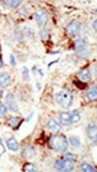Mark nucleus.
Returning <instances> with one entry per match:
<instances>
[{"instance_id":"nucleus-1","label":"nucleus","mask_w":97,"mask_h":172,"mask_svg":"<svg viewBox=\"0 0 97 172\" xmlns=\"http://www.w3.org/2000/svg\"><path fill=\"white\" fill-rule=\"evenodd\" d=\"M49 146L50 148L58 153H64L69 148V142L67 137L62 134H55L49 138Z\"/></svg>"},{"instance_id":"nucleus-2","label":"nucleus","mask_w":97,"mask_h":172,"mask_svg":"<svg viewBox=\"0 0 97 172\" xmlns=\"http://www.w3.org/2000/svg\"><path fill=\"white\" fill-rule=\"evenodd\" d=\"M75 158L72 154H66L62 158L56 160L55 162V168L59 171H66L70 172L74 169Z\"/></svg>"},{"instance_id":"nucleus-3","label":"nucleus","mask_w":97,"mask_h":172,"mask_svg":"<svg viewBox=\"0 0 97 172\" xmlns=\"http://www.w3.org/2000/svg\"><path fill=\"white\" fill-rule=\"evenodd\" d=\"M56 100L60 107L68 109L73 103V95L69 91H61L56 94Z\"/></svg>"},{"instance_id":"nucleus-4","label":"nucleus","mask_w":97,"mask_h":172,"mask_svg":"<svg viewBox=\"0 0 97 172\" xmlns=\"http://www.w3.org/2000/svg\"><path fill=\"white\" fill-rule=\"evenodd\" d=\"M74 48L76 54L82 58H86L89 54V49H88L87 43L84 41L83 38H78L74 41Z\"/></svg>"},{"instance_id":"nucleus-5","label":"nucleus","mask_w":97,"mask_h":172,"mask_svg":"<svg viewBox=\"0 0 97 172\" xmlns=\"http://www.w3.org/2000/svg\"><path fill=\"white\" fill-rule=\"evenodd\" d=\"M81 31H82V24L76 20L71 21L67 26V34L69 36H75V35L80 34Z\"/></svg>"},{"instance_id":"nucleus-6","label":"nucleus","mask_w":97,"mask_h":172,"mask_svg":"<svg viewBox=\"0 0 97 172\" xmlns=\"http://www.w3.org/2000/svg\"><path fill=\"white\" fill-rule=\"evenodd\" d=\"M86 134L93 143L97 142V127L95 123H89L86 127Z\"/></svg>"},{"instance_id":"nucleus-7","label":"nucleus","mask_w":97,"mask_h":172,"mask_svg":"<svg viewBox=\"0 0 97 172\" xmlns=\"http://www.w3.org/2000/svg\"><path fill=\"white\" fill-rule=\"evenodd\" d=\"M35 20L39 26H44L48 21V15L45 11H38L35 14Z\"/></svg>"},{"instance_id":"nucleus-8","label":"nucleus","mask_w":97,"mask_h":172,"mask_svg":"<svg viewBox=\"0 0 97 172\" xmlns=\"http://www.w3.org/2000/svg\"><path fill=\"white\" fill-rule=\"evenodd\" d=\"M10 83H11V76L9 74L6 72L0 73V86H1V88L8 87L10 85Z\"/></svg>"},{"instance_id":"nucleus-9","label":"nucleus","mask_w":97,"mask_h":172,"mask_svg":"<svg viewBox=\"0 0 97 172\" xmlns=\"http://www.w3.org/2000/svg\"><path fill=\"white\" fill-rule=\"evenodd\" d=\"M79 78L82 82H88L92 78V74L89 72L88 69H83L79 72Z\"/></svg>"},{"instance_id":"nucleus-10","label":"nucleus","mask_w":97,"mask_h":172,"mask_svg":"<svg viewBox=\"0 0 97 172\" xmlns=\"http://www.w3.org/2000/svg\"><path fill=\"white\" fill-rule=\"evenodd\" d=\"M7 147L10 150H12V151H18L19 148H20L18 140H15V138H13V137H11V138H9V140H7Z\"/></svg>"},{"instance_id":"nucleus-11","label":"nucleus","mask_w":97,"mask_h":172,"mask_svg":"<svg viewBox=\"0 0 97 172\" xmlns=\"http://www.w3.org/2000/svg\"><path fill=\"white\" fill-rule=\"evenodd\" d=\"M23 157H25L27 159H32L35 156V148L33 146H26L24 149H23Z\"/></svg>"},{"instance_id":"nucleus-12","label":"nucleus","mask_w":97,"mask_h":172,"mask_svg":"<svg viewBox=\"0 0 97 172\" xmlns=\"http://www.w3.org/2000/svg\"><path fill=\"white\" fill-rule=\"evenodd\" d=\"M47 127H48L49 131H51V132L60 131V124H59L56 120H53V119L48 120V122H47Z\"/></svg>"},{"instance_id":"nucleus-13","label":"nucleus","mask_w":97,"mask_h":172,"mask_svg":"<svg viewBox=\"0 0 97 172\" xmlns=\"http://www.w3.org/2000/svg\"><path fill=\"white\" fill-rule=\"evenodd\" d=\"M59 121L62 125H70L71 124V119H70V113L69 112H63L59 116Z\"/></svg>"},{"instance_id":"nucleus-14","label":"nucleus","mask_w":97,"mask_h":172,"mask_svg":"<svg viewBox=\"0 0 97 172\" xmlns=\"http://www.w3.org/2000/svg\"><path fill=\"white\" fill-rule=\"evenodd\" d=\"M70 113V119H71V124L73 123H78L80 122V120H81V116H80V112L78 110H73V111H71Z\"/></svg>"},{"instance_id":"nucleus-15","label":"nucleus","mask_w":97,"mask_h":172,"mask_svg":"<svg viewBox=\"0 0 97 172\" xmlns=\"http://www.w3.org/2000/svg\"><path fill=\"white\" fill-rule=\"evenodd\" d=\"M86 98H87L89 101H94V100L97 99V91H96V88H95V87L91 88V89L87 92V94H86Z\"/></svg>"},{"instance_id":"nucleus-16","label":"nucleus","mask_w":97,"mask_h":172,"mask_svg":"<svg viewBox=\"0 0 97 172\" xmlns=\"http://www.w3.org/2000/svg\"><path fill=\"white\" fill-rule=\"evenodd\" d=\"M81 170L84 172H95L96 171V169L93 167L92 164H89L88 162H83L81 163Z\"/></svg>"},{"instance_id":"nucleus-17","label":"nucleus","mask_w":97,"mask_h":172,"mask_svg":"<svg viewBox=\"0 0 97 172\" xmlns=\"http://www.w3.org/2000/svg\"><path fill=\"white\" fill-rule=\"evenodd\" d=\"M3 3L5 5H7L9 8H12V9H14V8H18L19 6L22 3V1L21 0H10V1H3Z\"/></svg>"},{"instance_id":"nucleus-18","label":"nucleus","mask_w":97,"mask_h":172,"mask_svg":"<svg viewBox=\"0 0 97 172\" xmlns=\"http://www.w3.org/2000/svg\"><path fill=\"white\" fill-rule=\"evenodd\" d=\"M20 121L21 120L18 117H11L9 119V125L11 127H13V129H17L19 127V124H20Z\"/></svg>"},{"instance_id":"nucleus-19","label":"nucleus","mask_w":97,"mask_h":172,"mask_svg":"<svg viewBox=\"0 0 97 172\" xmlns=\"http://www.w3.org/2000/svg\"><path fill=\"white\" fill-rule=\"evenodd\" d=\"M23 171L36 172V171H38V169H37V167H35L34 164H32V163H26V164L24 166V168H23Z\"/></svg>"},{"instance_id":"nucleus-20","label":"nucleus","mask_w":97,"mask_h":172,"mask_svg":"<svg viewBox=\"0 0 97 172\" xmlns=\"http://www.w3.org/2000/svg\"><path fill=\"white\" fill-rule=\"evenodd\" d=\"M69 142L71 143V145L74 146V147H79L81 145V142H80V138H78L76 136H71L69 138Z\"/></svg>"},{"instance_id":"nucleus-21","label":"nucleus","mask_w":97,"mask_h":172,"mask_svg":"<svg viewBox=\"0 0 97 172\" xmlns=\"http://www.w3.org/2000/svg\"><path fill=\"white\" fill-rule=\"evenodd\" d=\"M40 38L43 39L44 41H46L47 39L49 38V33H48V31L47 30H45V28H43L42 31H40Z\"/></svg>"},{"instance_id":"nucleus-22","label":"nucleus","mask_w":97,"mask_h":172,"mask_svg":"<svg viewBox=\"0 0 97 172\" xmlns=\"http://www.w3.org/2000/svg\"><path fill=\"white\" fill-rule=\"evenodd\" d=\"M7 104H8V107L10 108V110H12V111H18L19 110V107H18V105H17V103H15V100L9 101V103H7Z\"/></svg>"},{"instance_id":"nucleus-23","label":"nucleus","mask_w":97,"mask_h":172,"mask_svg":"<svg viewBox=\"0 0 97 172\" xmlns=\"http://www.w3.org/2000/svg\"><path fill=\"white\" fill-rule=\"evenodd\" d=\"M73 83H74V85L76 86L78 88H80V89H85V87H86L85 83H83L82 81H74Z\"/></svg>"},{"instance_id":"nucleus-24","label":"nucleus","mask_w":97,"mask_h":172,"mask_svg":"<svg viewBox=\"0 0 97 172\" xmlns=\"http://www.w3.org/2000/svg\"><path fill=\"white\" fill-rule=\"evenodd\" d=\"M8 112V109L6 107L5 105H1L0 106V117H5L6 114Z\"/></svg>"},{"instance_id":"nucleus-25","label":"nucleus","mask_w":97,"mask_h":172,"mask_svg":"<svg viewBox=\"0 0 97 172\" xmlns=\"http://www.w3.org/2000/svg\"><path fill=\"white\" fill-rule=\"evenodd\" d=\"M22 74L24 78L26 80V81H30V76H28V69L27 68H22Z\"/></svg>"},{"instance_id":"nucleus-26","label":"nucleus","mask_w":97,"mask_h":172,"mask_svg":"<svg viewBox=\"0 0 97 172\" xmlns=\"http://www.w3.org/2000/svg\"><path fill=\"white\" fill-rule=\"evenodd\" d=\"M10 61H11V64H12L13 67H15V65H17V61H15V58H14V56L12 54H10Z\"/></svg>"},{"instance_id":"nucleus-27","label":"nucleus","mask_w":97,"mask_h":172,"mask_svg":"<svg viewBox=\"0 0 97 172\" xmlns=\"http://www.w3.org/2000/svg\"><path fill=\"white\" fill-rule=\"evenodd\" d=\"M93 30L96 32L97 31V20H95L94 22H93Z\"/></svg>"},{"instance_id":"nucleus-28","label":"nucleus","mask_w":97,"mask_h":172,"mask_svg":"<svg viewBox=\"0 0 97 172\" xmlns=\"http://www.w3.org/2000/svg\"><path fill=\"white\" fill-rule=\"evenodd\" d=\"M33 114H34V113L32 112L31 114H30V116H28V117H27V118H26V121H27V122H28V121L31 120V118H32V117H33Z\"/></svg>"},{"instance_id":"nucleus-29","label":"nucleus","mask_w":97,"mask_h":172,"mask_svg":"<svg viewBox=\"0 0 97 172\" xmlns=\"http://www.w3.org/2000/svg\"><path fill=\"white\" fill-rule=\"evenodd\" d=\"M3 65V61H2V59L0 58V69H1V67Z\"/></svg>"},{"instance_id":"nucleus-30","label":"nucleus","mask_w":97,"mask_h":172,"mask_svg":"<svg viewBox=\"0 0 97 172\" xmlns=\"http://www.w3.org/2000/svg\"><path fill=\"white\" fill-rule=\"evenodd\" d=\"M0 145H1V147H3V144H2V140H1V138H0Z\"/></svg>"},{"instance_id":"nucleus-31","label":"nucleus","mask_w":97,"mask_h":172,"mask_svg":"<svg viewBox=\"0 0 97 172\" xmlns=\"http://www.w3.org/2000/svg\"><path fill=\"white\" fill-rule=\"evenodd\" d=\"M1 96H2V89L0 88V97H1Z\"/></svg>"},{"instance_id":"nucleus-32","label":"nucleus","mask_w":97,"mask_h":172,"mask_svg":"<svg viewBox=\"0 0 97 172\" xmlns=\"http://www.w3.org/2000/svg\"><path fill=\"white\" fill-rule=\"evenodd\" d=\"M0 17H1V12H0Z\"/></svg>"}]
</instances>
